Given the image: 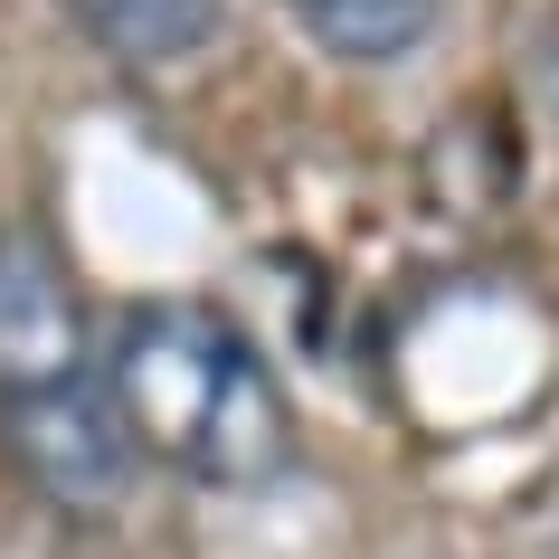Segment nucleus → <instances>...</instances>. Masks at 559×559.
Segmentation results:
<instances>
[{"label":"nucleus","instance_id":"obj_1","mask_svg":"<svg viewBox=\"0 0 559 559\" xmlns=\"http://www.w3.org/2000/svg\"><path fill=\"white\" fill-rule=\"evenodd\" d=\"M105 389L123 408L133 455L190 474L209 493H265L304 455L265 352L247 342L237 313H218L200 295L133 304L115 323V352H105Z\"/></svg>","mask_w":559,"mask_h":559},{"label":"nucleus","instance_id":"obj_2","mask_svg":"<svg viewBox=\"0 0 559 559\" xmlns=\"http://www.w3.org/2000/svg\"><path fill=\"white\" fill-rule=\"evenodd\" d=\"M0 445H10V465L29 474L38 493L58 502V512H115L123 484H133V437H123V408L105 370L58 399H20V408H0Z\"/></svg>","mask_w":559,"mask_h":559},{"label":"nucleus","instance_id":"obj_3","mask_svg":"<svg viewBox=\"0 0 559 559\" xmlns=\"http://www.w3.org/2000/svg\"><path fill=\"white\" fill-rule=\"evenodd\" d=\"M95 380V332L86 304L67 285V265L48 257V237H0V408L20 399H58V389Z\"/></svg>","mask_w":559,"mask_h":559},{"label":"nucleus","instance_id":"obj_4","mask_svg":"<svg viewBox=\"0 0 559 559\" xmlns=\"http://www.w3.org/2000/svg\"><path fill=\"white\" fill-rule=\"evenodd\" d=\"M228 20V0H76V29L123 67H180L200 58Z\"/></svg>","mask_w":559,"mask_h":559},{"label":"nucleus","instance_id":"obj_5","mask_svg":"<svg viewBox=\"0 0 559 559\" xmlns=\"http://www.w3.org/2000/svg\"><path fill=\"white\" fill-rule=\"evenodd\" d=\"M285 10L304 20L313 48H332V58H352V67H399L437 29V0H285Z\"/></svg>","mask_w":559,"mask_h":559}]
</instances>
